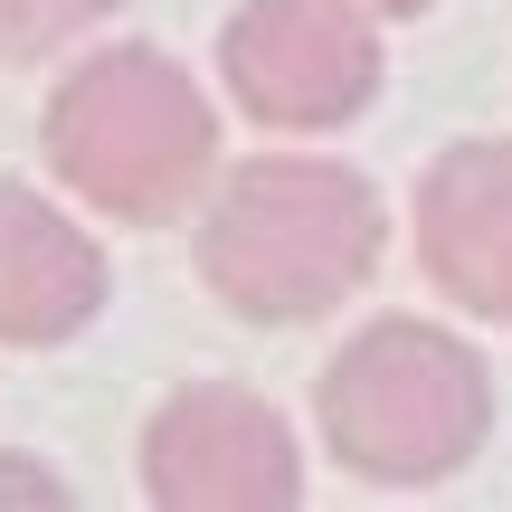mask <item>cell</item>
<instances>
[{"label":"cell","mask_w":512,"mask_h":512,"mask_svg":"<svg viewBox=\"0 0 512 512\" xmlns=\"http://www.w3.org/2000/svg\"><path fill=\"white\" fill-rule=\"evenodd\" d=\"M38 152L114 228H162L219 171V114L162 48H95L57 76L38 114Z\"/></svg>","instance_id":"obj_2"},{"label":"cell","mask_w":512,"mask_h":512,"mask_svg":"<svg viewBox=\"0 0 512 512\" xmlns=\"http://www.w3.org/2000/svg\"><path fill=\"white\" fill-rule=\"evenodd\" d=\"M418 266L446 304L512 323V143H456L418 181Z\"/></svg>","instance_id":"obj_6"},{"label":"cell","mask_w":512,"mask_h":512,"mask_svg":"<svg viewBox=\"0 0 512 512\" xmlns=\"http://www.w3.org/2000/svg\"><path fill=\"white\" fill-rule=\"evenodd\" d=\"M105 304V247L48 200V190L0 181V342L48 351L95 323Z\"/></svg>","instance_id":"obj_7"},{"label":"cell","mask_w":512,"mask_h":512,"mask_svg":"<svg viewBox=\"0 0 512 512\" xmlns=\"http://www.w3.org/2000/svg\"><path fill=\"white\" fill-rule=\"evenodd\" d=\"M143 503H162V512H285V503H304V446L256 389L190 380L143 427Z\"/></svg>","instance_id":"obj_5"},{"label":"cell","mask_w":512,"mask_h":512,"mask_svg":"<svg viewBox=\"0 0 512 512\" xmlns=\"http://www.w3.org/2000/svg\"><path fill=\"white\" fill-rule=\"evenodd\" d=\"M124 0H0V67L57 57L67 38H86L95 19H114Z\"/></svg>","instance_id":"obj_8"},{"label":"cell","mask_w":512,"mask_h":512,"mask_svg":"<svg viewBox=\"0 0 512 512\" xmlns=\"http://www.w3.org/2000/svg\"><path fill=\"white\" fill-rule=\"evenodd\" d=\"M361 10H380V19H418V10H437V0H361Z\"/></svg>","instance_id":"obj_10"},{"label":"cell","mask_w":512,"mask_h":512,"mask_svg":"<svg viewBox=\"0 0 512 512\" xmlns=\"http://www.w3.org/2000/svg\"><path fill=\"white\" fill-rule=\"evenodd\" d=\"M219 76L256 124L332 133L380 95V38L361 0H247L219 29Z\"/></svg>","instance_id":"obj_4"},{"label":"cell","mask_w":512,"mask_h":512,"mask_svg":"<svg viewBox=\"0 0 512 512\" xmlns=\"http://www.w3.org/2000/svg\"><path fill=\"white\" fill-rule=\"evenodd\" d=\"M313 427H323L342 475L418 494V484H446L475 465L484 427H494V380H484L465 332H437L418 313H380L323 361Z\"/></svg>","instance_id":"obj_3"},{"label":"cell","mask_w":512,"mask_h":512,"mask_svg":"<svg viewBox=\"0 0 512 512\" xmlns=\"http://www.w3.org/2000/svg\"><path fill=\"white\" fill-rule=\"evenodd\" d=\"M0 503H67V494H57V475H48V465L0 456Z\"/></svg>","instance_id":"obj_9"},{"label":"cell","mask_w":512,"mask_h":512,"mask_svg":"<svg viewBox=\"0 0 512 512\" xmlns=\"http://www.w3.org/2000/svg\"><path fill=\"white\" fill-rule=\"evenodd\" d=\"M389 247V209L351 162H304V152H266L209 181L200 209V285L219 294L238 323H323L332 304L370 285Z\"/></svg>","instance_id":"obj_1"}]
</instances>
